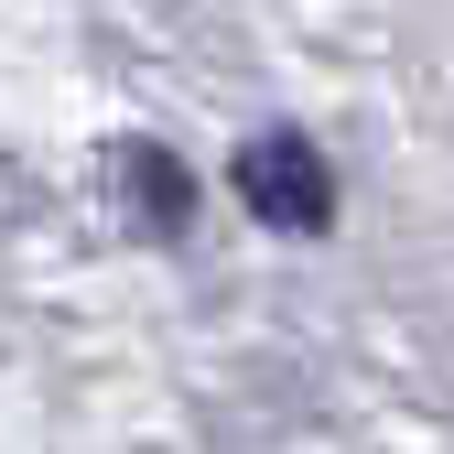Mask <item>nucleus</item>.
<instances>
[{
    "label": "nucleus",
    "instance_id": "obj_1",
    "mask_svg": "<svg viewBox=\"0 0 454 454\" xmlns=\"http://www.w3.org/2000/svg\"><path fill=\"white\" fill-rule=\"evenodd\" d=\"M239 195H249V216L293 227V239H314V227L335 216V184H325V152H314L303 130H260V141L239 152Z\"/></svg>",
    "mask_w": 454,
    "mask_h": 454
},
{
    "label": "nucleus",
    "instance_id": "obj_2",
    "mask_svg": "<svg viewBox=\"0 0 454 454\" xmlns=\"http://www.w3.org/2000/svg\"><path fill=\"white\" fill-rule=\"evenodd\" d=\"M108 195L130 206L141 239H174V227L195 216V174H184L174 152H152V141H120V152H108Z\"/></svg>",
    "mask_w": 454,
    "mask_h": 454
}]
</instances>
